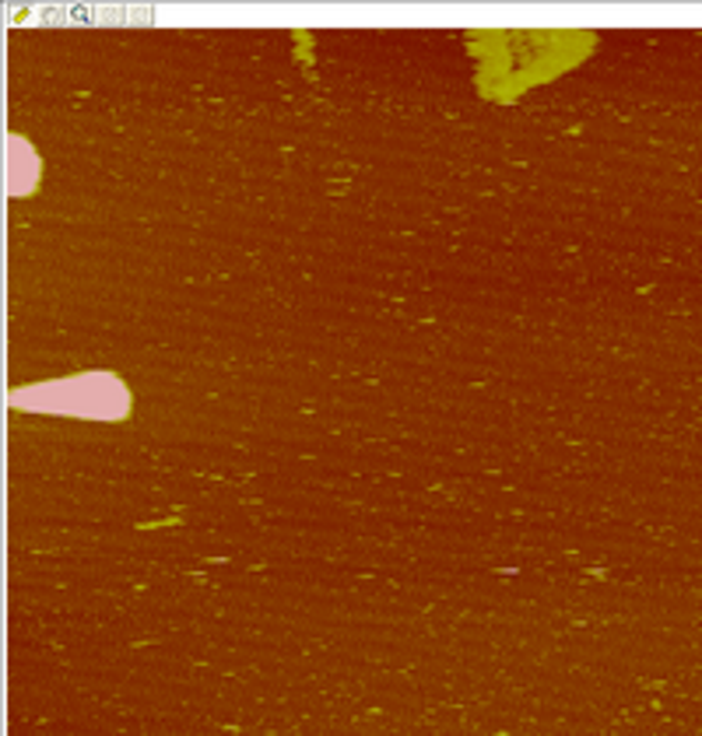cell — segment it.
<instances>
[{"mask_svg": "<svg viewBox=\"0 0 702 736\" xmlns=\"http://www.w3.org/2000/svg\"><path fill=\"white\" fill-rule=\"evenodd\" d=\"M14 407L29 411H57V414H78V417H102L117 421L127 414L130 396L123 383L109 372H81L71 379H57V383H39L29 390L11 393Z\"/></svg>", "mask_w": 702, "mask_h": 736, "instance_id": "1", "label": "cell"}, {"mask_svg": "<svg viewBox=\"0 0 702 736\" xmlns=\"http://www.w3.org/2000/svg\"><path fill=\"white\" fill-rule=\"evenodd\" d=\"M36 172H39V162H36L32 148H29L26 141L11 138V148H8V175H11V193H26V183H21V180H29V186H36Z\"/></svg>", "mask_w": 702, "mask_h": 736, "instance_id": "2", "label": "cell"}]
</instances>
